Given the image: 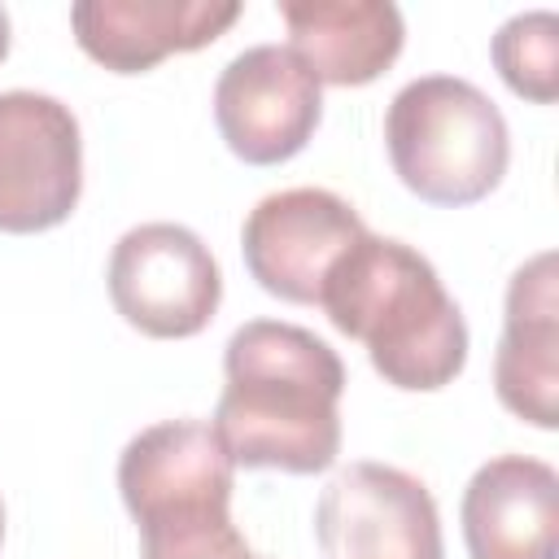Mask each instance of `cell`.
<instances>
[{
    "label": "cell",
    "instance_id": "3957f363",
    "mask_svg": "<svg viewBox=\"0 0 559 559\" xmlns=\"http://www.w3.org/2000/svg\"><path fill=\"white\" fill-rule=\"evenodd\" d=\"M236 463L205 419H166L135 432L118 459V493L140 528L144 559H249L231 524Z\"/></svg>",
    "mask_w": 559,
    "mask_h": 559
},
{
    "label": "cell",
    "instance_id": "8992f818",
    "mask_svg": "<svg viewBox=\"0 0 559 559\" xmlns=\"http://www.w3.org/2000/svg\"><path fill=\"white\" fill-rule=\"evenodd\" d=\"M83 192V140L70 105L44 92H0V231L66 223Z\"/></svg>",
    "mask_w": 559,
    "mask_h": 559
},
{
    "label": "cell",
    "instance_id": "e0dca14e",
    "mask_svg": "<svg viewBox=\"0 0 559 559\" xmlns=\"http://www.w3.org/2000/svg\"><path fill=\"white\" fill-rule=\"evenodd\" d=\"M249 559H262V555H249Z\"/></svg>",
    "mask_w": 559,
    "mask_h": 559
},
{
    "label": "cell",
    "instance_id": "4fadbf2b",
    "mask_svg": "<svg viewBox=\"0 0 559 559\" xmlns=\"http://www.w3.org/2000/svg\"><path fill=\"white\" fill-rule=\"evenodd\" d=\"M288 52L332 87H362L380 79L406 39L402 13L389 0H284Z\"/></svg>",
    "mask_w": 559,
    "mask_h": 559
},
{
    "label": "cell",
    "instance_id": "7a4b0ae2",
    "mask_svg": "<svg viewBox=\"0 0 559 559\" xmlns=\"http://www.w3.org/2000/svg\"><path fill=\"white\" fill-rule=\"evenodd\" d=\"M323 314L362 341L371 367L393 389H445L467 362V323L432 262L389 236L362 231L328 271Z\"/></svg>",
    "mask_w": 559,
    "mask_h": 559
},
{
    "label": "cell",
    "instance_id": "7c38bea8",
    "mask_svg": "<svg viewBox=\"0 0 559 559\" xmlns=\"http://www.w3.org/2000/svg\"><path fill=\"white\" fill-rule=\"evenodd\" d=\"M498 402L533 428L559 424V280L555 253L528 258L507 284V319L493 354Z\"/></svg>",
    "mask_w": 559,
    "mask_h": 559
},
{
    "label": "cell",
    "instance_id": "52a82bcc",
    "mask_svg": "<svg viewBox=\"0 0 559 559\" xmlns=\"http://www.w3.org/2000/svg\"><path fill=\"white\" fill-rule=\"evenodd\" d=\"M323 559H445L428 485L389 463L341 467L314 507Z\"/></svg>",
    "mask_w": 559,
    "mask_h": 559
},
{
    "label": "cell",
    "instance_id": "6da1fadb",
    "mask_svg": "<svg viewBox=\"0 0 559 559\" xmlns=\"http://www.w3.org/2000/svg\"><path fill=\"white\" fill-rule=\"evenodd\" d=\"M223 380L214 432L236 467L314 476L336 463L345 362L323 336L280 319H249L223 349Z\"/></svg>",
    "mask_w": 559,
    "mask_h": 559
},
{
    "label": "cell",
    "instance_id": "8fae6325",
    "mask_svg": "<svg viewBox=\"0 0 559 559\" xmlns=\"http://www.w3.org/2000/svg\"><path fill=\"white\" fill-rule=\"evenodd\" d=\"M472 559H559V476L528 454H498L463 489Z\"/></svg>",
    "mask_w": 559,
    "mask_h": 559
},
{
    "label": "cell",
    "instance_id": "277c9868",
    "mask_svg": "<svg viewBox=\"0 0 559 559\" xmlns=\"http://www.w3.org/2000/svg\"><path fill=\"white\" fill-rule=\"evenodd\" d=\"M393 175L428 205L485 201L511 162L502 109L467 79H411L384 114Z\"/></svg>",
    "mask_w": 559,
    "mask_h": 559
},
{
    "label": "cell",
    "instance_id": "9c48e42d",
    "mask_svg": "<svg viewBox=\"0 0 559 559\" xmlns=\"http://www.w3.org/2000/svg\"><path fill=\"white\" fill-rule=\"evenodd\" d=\"M362 231L358 210L336 192L284 188L249 210L240 249L258 288L293 306H319L328 271Z\"/></svg>",
    "mask_w": 559,
    "mask_h": 559
},
{
    "label": "cell",
    "instance_id": "ba28073f",
    "mask_svg": "<svg viewBox=\"0 0 559 559\" xmlns=\"http://www.w3.org/2000/svg\"><path fill=\"white\" fill-rule=\"evenodd\" d=\"M323 118L319 79L284 48L253 44L227 61L214 83V122L227 148L249 166L297 157Z\"/></svg>",
    "mask_w": 559,
    "mask_h": 559
},
{
    "label": "cell",
    "instance_id": "9a60e30c",
    "mask_svg": "<svg viewBox=\"0 0 559 559\" xmlns=\"http://www.w3.org/2000/svg\"><path fill=\"white\" fill-rule=\"evenodd\" d=\"M9 57V13H4V4H0V61Z\"/></svg>",
    "mask_w": 559,
    "mask_h": 559
},
{
    "label": "cell",
    "instance_id": "2e32d148",
    "mask_svg": "<svg viewBox=\"0 0 559 559\" xmlns=\"http://www.w3.org/2000/svg\"><path fill=\"white\" fill-rule=\"evenodd\" d=\"M0 542H4V502H0Z\"/></svg>",
    "mask_w": 559,
    "mask_h": 559
},
{
    "label": "cell",
    "instance_id": "5b68a950",
    "mask_svg": "<svg viewBox=\"0 0 559 559\" xmlns=\"http://www.w3.org/2000/svg\"><path fill=\"white\" fill-rule=\"evenodd\" d=\"M114 310L153 341L205 332L223 301V275L210 245L183 223H140L109 253Z\"/></svg>",
    "mask_w": 559,
    "mask_h": 559
},
{
    "label": "cell",
    "instance_id": "5bb4252c",
    "mask_svg": "<svg viewBox=\"0 0 559 559\" xmlns=\"http://www.w3.org/2000/svg\"><path fill=\"white\" fill-rule=\"evenodd\" d=\"M489 57L515 96L533 105H550L559 96V17L550 9L507 17L489 44Z\"/></svg>",
    "mask_w": 559,
    "mask_h": 559
},
{
    "label": "cell",
    "instance_id": "30bf717a",
    "mask_svg": "<svg viewBox=\"0 0 559 559\" xmlns=\"http://www.w3.org/2000/svg\"><path fill=\"white\" fill-rule=\"evenodd\" d=\"M236 17V0H79L70 9L79 48L114 74H144L170 52H197Z\"/></svg>",
    "mask_w": 559,
    "mask_h": 559
}]
</instances>
